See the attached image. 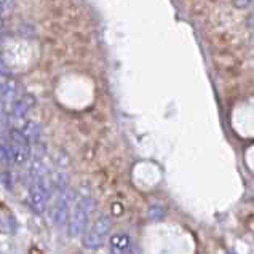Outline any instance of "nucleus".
<instances>
[{
  "label": "nucleus",
  "mask_w": 254,
  "mask_h": 254,
  "mask_svg": "<svg viewBox=\"0 0 254 254\" xmlns=\"http://www.w3.org/2000/svg\"><path fill=\"white\" fill-rule=\"evenodd\" d=\"M96 211V200L91 195H85V197L78 198L75 201L74 208L67 222V232L70 237H82L85 235L86 229L90 227L91 216Z\"/></svg>",
  "instance_id": "f257e3e1"
},
{
  "label": "nucleus",
  "mask_w": 254,
  "mask_h": 254,
  "mask_svg": "<svg viewBox=\"0 0 254 254\" xmlns=\"http://www.w3.org/2000/svg\"><path fill=\"white\" fill-rule=\"evenodd\" d=\"M52 189L53 187H52V179H50V173L31 178L29 201H31V206L37 214H43L47 211L50 195H52Z\"/></svg>",
  "instance_id": "f03ea898"
},
{
  "label": "nucleus",
  "mask_w": 254,
  "mask_h": 254,
  "mask_svg": "<svg viewBox=\"0 0 254 254\" xmlns=\"http://www.w3.org/2000/svg\"><path fill=\"white\" fill-rule=\"evenodd\" d=\"M75 205V195L70 189L58 192L56 198L53 200V205L50 206V217L56 226H64L69 222V217L72 213V208Z\"/></svg>",
  "instance_id": "7ed1b4c3"
},
{
  "label": "nucleus",
  "mask_w": 254,
  "mask_h": 254,
  "mask_svg": "<svg viewBox=\"0 0 254 254\" xmlns=\"http://www.w3.org/2000/svg\"><path fill=\"white\" fill-rule=\"evenodd\" d=\"M112 229V221L109 216H99L94 219V222L86 229L83 235V245L88 250H98L99 246H103L109 232Z\"/></svg>",
  "instance_id": "20e7f679"
},
{
  "label": "nucleus",
  "mask_w": 254,
  "mask_h": 254,
  "mask_svg": "<svg viewBox=\"0 0 254 254\" xmlns=\"http://www.w3.org/2000/svg\"><path fill=\"white\" fill-rule=\"evenodd\" d=\"M10 150H11V160L16 166H24L29 163L32 157L31 141L24 136V133L19 128H13L10 131Z\"/></svg>",
  "instance_id": "39448f33"
},
{
  "label": "nucleus",
  "mask_w": 254,
  "mask_h": 254,
  "mask_svg": "<svg viewBox=\"0 0 254 254\" xmlns=\"http://www.w3.org/2000/svg\"><path fill=\"white\" fill-rule=\"evenodd\" d=\"M35 106V98L32 94H24L19 99H16L11 106V119L14 122H24L29 111Z\"/></svg>",
  "instance_id": "423d86ee"
},
{
  "label": "nucleus",
  "mask_w": 254,
  "mask_h": 254,
  "mask_svg": "<svg viewBox=\"0 0 254 254\" xmlns=\"http://www.w3.org/2000/svg\"><path fill=\"white\" fill-rule=\"evenodd\" d=\"M16 91H18V85L11 77L8 75L0 77V99H2L5 104H11V101L14 103Z\"/></svg>",
  "instance_id": "0eeeda50"
},
{
  "label": "nucleus",
  "mask_w": 254,
  "mask_h": 254,
  "mask_svg": "<svg viewBox=\"0 0 254 254\" xmlns=\"http://www.w3.org/2000/svg\"><path fill=\"white\" fill-rule=\"evenodd\" d=\"M129 248V237L127 234H117L111 238L112 254H123Z\"/></svg>",
  "instance_id": "6e6552de"
},
{
  "label": "nucleus",
  "mask_w": 254,
  "mask_h": 254,
  "mask_svg": "<svg viewBox=\"0 0 254 254\" xmlns=\"http://www.w3.org/2000/svg\"><path fill=\"white\" fill-rule=\"evenodd\" d=\"M19 129L24 133V136L27 137V139L31 141V144L39 141V137H40V125H39L37 122H34V120H26V122L23 123V127H21Z\"/></svg>",
  "instance_id": "1a4fd4ad"
},
{
  "label": "nucleus",
  "mask_w": 254,
  "mask_h": 254,
  "mask_svg": "<svg viewBox=\"0 0 254 254\" xmlns=\"http://www.w3.org/2000/svg\"><path fill=\"white\" fill-rule=\"evenodd\" d=\"M0 163H2V165L13 163L10 147H6V146H0Z\"/></svg>",
  "instance_id": "9d476101"
},
{
  "label": "nucleus",
  "mask_w": 254,
  "mask_h": 254,
  "mask_svg": "<svg viewBox=\"0 0 254 254\" xmlns=\"http://www.w3.org/2000/svg\"><path fill=\"white\" fill-rule=\"evenodd\" d=\"M254 0H234V5L237 6L238 10H245V8H250L253 5Z\"/></svg>",
  "instance_id": "9b49d317"
},
{
  "label": "nucleus",
  "mask_w": 254,
  "mask_h": 254,
  "mask_svg": "<svg viewBox=\"0 0 254 254\" xmlns=\"http://www.w3.org/2000/svg\"><path fill=\"white\" fill-rule=\"evenodd\" d=\"M0 5H2L3 8H8V6L13 5V0H0Z\"/></svg>",
  "instance_id": "f8f14e48"
},
{
  "label": "nucleus",
  "mask_w": 254,
  "mask_h": 254,
  "mask_svg": "<svg viewBox=\"0 0 254 254\" xmlns=\"http://www.w3.org/2000/svg\"><path fill=\"white\" fill-rule=\"evenodd\" d=\"M0 230H2V232H5V230H6V226H5V222H3L2 217H0Z\"/></svg>",
  "instance_id": "ddd939ff"
},
{
  "label": "nucleus",
  "mask_w": 254,
  "mask_h": 254,
  "mask_svg": "<svg viewBox=\"0 0 254 254\" xmlns=\"http://www.w3.org/2000/svg\"><path fill=\"white\" fill-rule=\"evenodd\" d=\"M3 29V21H2V18H0V31Z\"/></svg>",
  "instance_id": "4468645a"
},
{
  "label": "nucleus",
  "mask_w": 254,
  "mask_h": 254,
  "mask_svg": "<svg viewBox=\"0 0 254 254\" xmlns=\"http://www.w3.org/2000/svg\"><path fill=\"white\" fill-rule=\"evenodd\" d=\"M3 10H5V8H3V6H2V5H0V14H2V13H3Z\"/></svg>",
  "instance_id": "2eb2a0df"
},
{
  "label": "nucleus",
  "mask_w": 254,
  "mask_h": 254,
  "mask_svg": "<svg viewBox=\"0 0 254 254\" xmlns=\"http://www.w3.org/2000/svg\"><path fill=\"white\" fill-rule=\"evenodd\" d=\"M251 42H253V43H254V32H253V34H251Z\"/></svg>",
  "instance_id": "dca6fc26"
}]
</instances>
